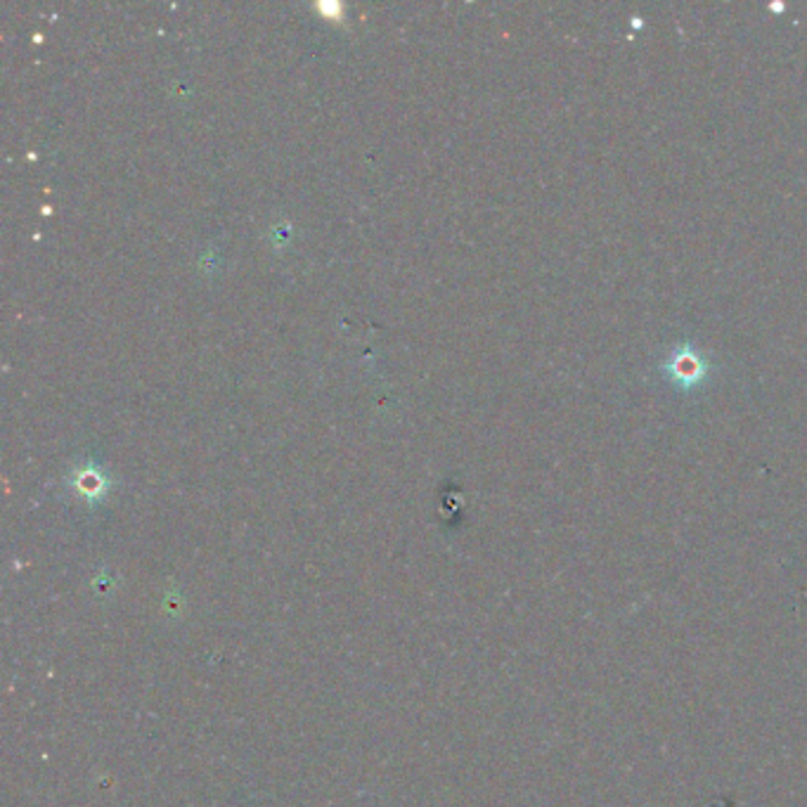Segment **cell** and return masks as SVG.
I'll use <instances>...</instances> for the list:
<instances>
[{
  "instance_id": "obj_1",
  "label": "cell",
  "mask_w": 807,
  "mask_h": 807,
  "mask_svg": "<svg viewBox=\"0 0 807 807\" xmlns=\"http://www.w3.org/2000/svg\"><path fill=\"white\" fill-rule=\"evenodd\" d=\"M668 370H670L675 382L682 384V386H691V384H697L699 379L703 376L705 365H703V360L697 355V351L691 349V346H682V349L675 353Z\"/></svg>"
}]
</instances>
